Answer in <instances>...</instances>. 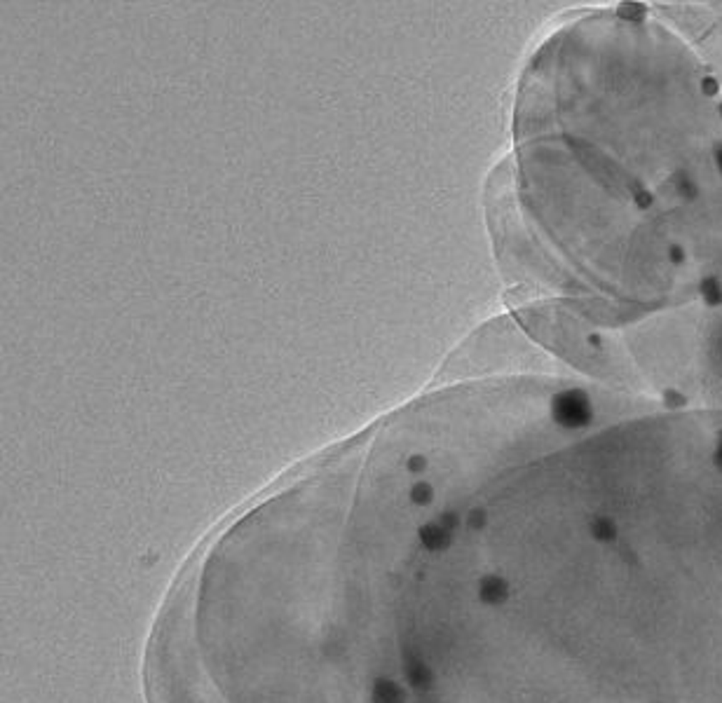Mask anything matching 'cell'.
Here are the masks:
<instances>
[{"mask_svg": "<svg viewBox=\"0 0 722 703\" xmlns=\"http://www.w3.org/2000/svg\"><path fill=\"white\" fill-rule=\"evenodd\" d=\"M720 115H722V106H720Z\"/></svg>", "mask_w": 722, "mask_h": 703, "instance_id": "9", "label": "cell"}, {"mask_svg": "<svg viewBox=\"0 0 722 703\" xmlns=\"http://www.w3.org/2000/svg\"><path fill=\"white\" fill-rule=\"evenodd\" d=\"M666 399L671 401V406H680V403H683V396H678L673 392H666Z\"/></svg>", "mask_w": 722, "mask_h": 703, "instance_id": "6", "label": "cell"}, {"mask_svg": "<svg viewBox=\"0 0 722 703\" xmlns=\"http://www.w3.org/2000/svg\"><path fill=\"white\" fill-rule=\"evenodd\" d=\"M716 467L722 471V441H720V448L716 450Z\"/></svg>", "mask_w": 722, "mask_h": 703, "instance_id": "7", "label": "cell"}, {"mask_svg": "<svg viewBox=\"0 0 722 703\" xmlns=\"http://www.w3.org/2000/svg\"><path fill=\"white\" fill-rule=\"evenodd\" d=\"M703 92L708 94V96L716 94V92H718V85H716V80H713V78H706V80H703Z\"/></svg>", "mask_w": 722, "mask_h": 703, "instance_id": "5", "label": "cell"}, {"mask_svg": "<svg viewBox=\"0 0 722 703\" xmlns=\"http://www.w3.org/2000/svg\"><path fill=\"white\" fill-rule=\"evenodd\" d=\"M716 160H718V167H720V171H722V146L716 148Z\"/></svg>", "mask_w": 722, "mask_h": 703, "instance_id": "8", "label": "cell"}, {"mask_svg": "<svg viewBox=\"0 0 722 703\" xmlns=\"http://www.w3.org/2000/svg\"><path fill=\"white\" fill-rule=\"evenodd\" d=\"M668 258H671V263H676V265H680V263H683V249H680V246H671Z\"/></svg>", "mask_w": 722, "mask_h": 703, "instance_id": "4", "label": "cell"}, {"mask_svg": "<svg viewBox=\"0 0 722 703\" xmlns=\"http://www.w3.org/2000/svg\"><path fill=\"white\" fill-rule=\"evenodd\" d=\"M701 295L703 300L711 305V308H718L722 305V284L718 277H706L701 281Z\"/></svg>", "mask_w": 722, "mask_h": 703, "instance_id": "2", "label": "cell"}, {"mask_svg": "<svg viewBox=\"0 0 722 703\" xmlns=\"http://www.w3.org/2000/svg\"><path fill=\"white\" fill-rule=\"evenodd\" d=\"M551 415L565 429H581L594 420V408L586 392L581 390H565L551 401Z\"/></svg>", "mask_w": 722, "mask_h": 703, "instance_id": "1", "label": "cell"}, {"mask_svg": "<svg viewBox=\"0 0 722 703\" xmlns=\"http://www.w3.org/2000/svg\"><path fill=\"white\" fill-rule=\"evenodd\" d=\"M678 193L683 195V197H696V193H699V190H696V186L689 178H683L678 183Z\"/></svg>", "mask_w": 722, "mask_h": 703, "instance_id": "3", "label": "cell"}]
</instances>
